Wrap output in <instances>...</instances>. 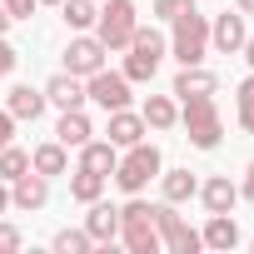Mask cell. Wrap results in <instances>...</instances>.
<instances>
[{
  "mask_svg": "<svg viewBox=\"0 0 254 254\" xmlns=\"http://www.w3.org/2000/svg\"><path fill=\"white\" fill-rule=\"evenodd\" d=\"M170 25H175L170 30V55L180 65H204V55H209V15H199L194 5H185Z\"/></svg>",
  "mask_w": 254,
  "mask_h": 254,
  "instance_id": "6da1fadb",
  "label": "cell"
},
{
  "mask_svg": "<svg viewBox=\"0 0 254 254\" xmlns=\"http://www.w3.org/2000/svg\"><path fill=\"white\" fill-rule=\"evenodd\" d=\"M130 55H125V80L130 85H145V80H155V70H160V60H165V50H170V40L155 30V25H135V35H130V45H125Z\"/></svg>",
  "mask_w": 254,
  "mask_h": 254,
  "instance_id": "7a4b0ae2",
  "label": "cell"
},
{
  "mask_svg": "<svg viewBox=\"0 0 254 254\" xmlns=\"http://www.w3.org/2000/svg\"><path fill=\"white\" fill-rule=\"evenodd\" d=\"M160 170H165V160H160V145H150V140H140V145H130L120 160H115V185L125 190V194H140L150 180H160Z\"/></svg>",
  "mask_w": 254,
  "mask_h": 254,
  "instance_id": "3957f363",
  "label": "cell"
},
{
  "mask_svg": "<svg viewBox=\"0 0 254 254\" xmlns=\"http://www.w3.org/2000/svg\"><path fill=\"white\" fill-rule=\"evenodd\" d=\"M120 244L130 254H160V229H155V204L130 194V204H120Z\"/></svg>",
  "mask_w": 254,
  "mask_h": 254,
  "instance_id": "277c9868",
  "label": "cell"
},
{
  "mask_svg": "<svg viewBox=\"0 0 254 254\" xmlns=\"http://www.w3.org/2000/svg\"><path fill=\"white\" fill-rule=\"evenodd\" d=\"M180 125H185L194 150H219V140H224V120H219L214 95H190L185 110H180Z\"/></svg>",
  "mask_w": 254,
  "mask_h": 254,
  "instance_id": "5b68a950",
  "label": "cell"
},
{
  "mask_svg": "<svg viewBox=\"0 0 254 254\" xmlns=\"http://www.w3.org/2000/svg\"><path fill=\"white\" fill-rule=\"evenodd\" d=\"M140 25V10H135V0H100V15H95V35L105 50H125L130 45Z\"/></svg>",
  "mask_w": 254,
  "mask_h": 254,
  "instance_id": "8992f818",
  "label": "cell"
},
{
  "mask_svg": "<svg viewBox=\"0 0 254 254\" xmlns=\"http://www.w3.org/2000/svg\"><path fill=\"white\" fill-rule=\"evenodd\" d=\"M155 229H160V249H170V254H194V249H204V244H199V229H190L185 214H180L170 199L155 204Z\"/></svg>",
  "mask_w": 254,
  "mask_h": 254,
  "instance_id": "52a82bcc",
  "label": "cell"
},
{
  "mask_svg": "<svg viewBox=\"0 0 254 254\" xmlns=\"http://www.w3.org/2000/svg\"><path fill=\"white\" fill-rule=\"evenodd\" d=\"M105 45H100V35H90V30H75V40L65 45V70L70 75H80V80H90L95 70H105Z\"/></svg>",
  "mask_w": 254,
  "mask_h": 254,
  "instance_id": "ba28073f",
  "label": "cell"
},
{
  "mask_svg": "<svg viewBox=\"0 0 254 254\" xmlns=\"http://www.w3.org/2000/svg\"><path fill=\"white\" fill-rule=\"evenodd\" d=\"M85 100H95L105 115L110 110H125V105H130V80H125L120 70H95L85 80Z\"/></svg>",
  "mask_w": 254,
  "mask_h": 254,
  "instance_id": "9c48e42d",
  "label": "cell"
},
{
  "mask_svg": "<svg viewBox=\"0 0 254 254\" xmlns=\"http://www.w3.org/2000/svg\"><path fill=\"white\" fill-rule=\"evenodd\" d=\"M244 35H249V25H244L239 10H219L209 20V50H219V55H239L244 50Z\"/></svg>",
  "mask_w": 254,
  "mask_h": 254,
  "instance_id": "30bf717a",
  "label": "cell"
},
{
  "mask_svg": "<svg viewBox=\"0 0 254 254\" xmlns=\"http://www.w3.org/2000/svg\"><path fill=\"white\" fill-rule=\"evenodd\" d=\"M105 135H110V145H115V150H130V145H140V140H145V115H135L130 105H125V110H110Z\"/></svg>",
  "mask_w": 254,
  "mask_h": 254,
  "instance_id": "8fae6325",
  "label": "cell"
},
{
  "mask_svg": "<svg viewBox=\"0 0 254 254\" xmlns=\"http://www.w3.org/2000/svg\"><path fill=\"white\" fill-rule=\"evenodd\" d=\"M45 105H55V110H80V105H85V80L70 75V70L50 75V80H45Z\"/></svg>",
  "mask_w": 254,
  "mask_h": 254,
  "instance_id": "7c38bea8",
  "label": "cell"
},
{
  "mask_svg": "<svg viewBox=\"0 0 254 254\" xmlns=\"http://www.w3.org/2000/svg\"><path fill=\"white\" fill-rule=\"evenodd\" d=\"M45 199H50V180L45 175H35V170H25L20 180H10V204L15 209H45Z\"/></svg>",
  "mask_w": 254,
  "mask_h": 254,
  "instance_id": "4fadbf2b",
  "label": "cell"
},
{
  "mask_svg": "<svg viewBox=\"0 0 254 254\" xmlns=\"http://www.w3.org/2000/svg\"><path fill=\"white\" fill-rule=\"evenodd\" d=\"M199 204H204L209 214H234V204H239V185H234L229 175H209V180L199 185Z\"/></svg>",
  "mask_w": 254,
  "mask_h": 254,
  "instance_id": "5bb4252c",
  "label": "cell"
},
{
  "mask_svg": "<svg viewBox=\"0 0 254 254\" xmlns=\"http://www.w3.org/2000/svg\"><path fill=\"white\" fill-rule=\"evenodd\" d=\"M85 234H90L95 244H115V239H120V209L105 204V199H95L90 214H85Z\"/></svg>",
  "mask_w": 254,
  "mask_h": 254,
  "instance_id": "9a60e30c",
  "label": "cell"
},
{
  "mask_svg": "<svg viewBox=\"0 0 254 254\" xmlns=\"http://www.w3.org/2000/svg\"><path fill=\"white\" fill-rule=\"evenodd\" d=\"M55 140H60L65 150H80L85 140H95V125H90L85 105H80V110H60V125H55Z\"/></svg>",
  "mask_w": 254,
  "mask_h": 254,
  "instance_id": "2e32d148",
  "label": "cell"
},
{
  "mask_svg": "<svg viewBox=\"0 0 254 254\" xmlns=\"http://www.w3.org/2000/svg\"><path fill=\"white\" fill-rule=\"evenodd\" d=\"M30 170H35V175H45V180L70 175V150H65L60 140H45V145H35V150H30Z\"/></svg>",
  "mask_w": 254,
  "mask_h": 254,
  "instance_id": "e0dca14e",
  "label": "cell"
},
{
  "mask_svg": "<svg viewBox=\"0 0 254 254\" xmlns=\"http://www.w3.org/2000/svg\"><path fill=\"white\" fill-rule=\"evenodd\" d=\"M199 244L214 249V254H229V249L239 244V224H234V214H209V224L199 229Z\"/></svg>",
  "mask_w": 254,
  "mask_h": 254,
  "instance_id": "ac0fdd59",
  "label": "cell"
},
{
  "mask_svg": "<svg viewBox=\"0 0 254 254\" xmlns=\"http://www.w3.org/2000/svg\"><path fill=\"white\" fill-rule=\"evenodd\" d=\"M219 90V80L204 70V65H180V75H175V95L180 100H190V95H214Z\"/></svg>",
  "mask_w": 254,
  "mask_h": 254,
  "instance_id": "d6986e66",
  "label": "cell"
},
{
  "mask_svg": "<svg viewBox=\"0 0 254 254\" xmlns=\"http://www.w3.org/2000/svg\"><path fill=\"white\" fill-rule=\"evenodd\" d=\"M5 110H10L15 120H30V125H35V120L45 115V90H30V85H15V90L5 95Z\"/></svg>",
  "mask_w": 254,
  "mask_h": 254,
  "instance_id": "ffe728a7",
  "label": "cell"
},
{
  "mask_svg": "<svg viewBox=\"0 0 254 254\" xmlns=\"http://www.w3.org/2000/svg\"><path fill=\"white\" fill-rule=\"evenodd\" d=\"M115 160H120V150L110 145V140H85L80 145V170H95V175H115Z\"/></svg>",
  "mask_w": 254,
  "mask_h": 254,
  "instance_id": "44dd1931",
  "label": "cell"
},
{
  "mask_svg": "<svg viewBox=\"0 0 254 254\" xmlns=\"http://www.w3.org/2000/svg\"><path fill=\"white\" fill-rule=\"evenodd\" d=\"M140 115H145V130H160V135H165V130H175V125H180V105H175L170 95H150Z\"/></svg>",
  "mask_w": 254,
  "mask_h": 254,
  "instance_id": "7402d4cb",
  "label": "cell"
},
{
  "mask_svg": "<svg viewBox=\"0 0 254 254\" xmlns=\"http://www.w3.org/2000/svg\"><path fill=\"white\" fill-rule=\"evenodd\" d=\"M160 194H165L170 204H185V199L199 194V180H194L190 170H160Z\"/></svg>",
  "mask_w": 254,
  "mask_h": 254,
  "instance_id": "603a6c76",
  "label": "cell"
},
{
  "mask_svg": "<svg viewBox=\"0 0 254 254\" xmlns=\"http://www.w3.org/2000/svg\"><path fill=\"white\" fill-rule=\"evenodd\" d=\"M95 15H100V0H60V20L70 30H95Z\"/></svg>",
  "mask_w": 254,
  "mask_h": 254,
  "instance_id": "cb8c5ba5",
  "label": "cell"
},
{
  "mask_svg": "<svg viewBox=\"0 0 254 254\" xmlns=\"http://www.w3.org/2000/svg\"><path fill=\"white\" fill-rule=\"evenodd\" d=\"M100 194H105V175H95V170H75V175H70V199L95 204Z\"/></svg>",
  "mask_w": 254,
  "mask_h": 254,
  "instance_id": "d4e9b609",
  "label": "cell"
},
{
  "mask_svg": "<svg viewBox=\"0 0 254 254\" xmlns=\"http://www.w3.org/2000/svg\"><path fill=\"white\" fill-rule=\"evenodd\" d=\"M234 115H239V130L254 135V70L239 80V95H234Z\"/></svg>",
  "mask_w": 254,
  "mask_h": 254,
  "instance_id": "484cf974",
  "label": "cell"
},
{
  "mask_svg": "<svg viewBox=\"0 0 254 254\" xmlns=\"http://www.w3.org/2000/svg\"><path fill=\"white\" fill-rule=\"evenodd\" d=\"M25 170H30V155H25L20 145H5V150H0V180H5V185L20 180Z\"/></svg>",
  "mask_w": 254,
  "mask_h": 254,
  "instance_id": "4316f807",
  "label": "cell"
},
{
  "mask_svg": "<svg viewBox=\"0 0 254 254\" xmlns=\"http://www.w3.org/2000/svg\"><path fill=\"white\" fill-rule=\"evenodd\" d=\"M50 244H55V254H90V249H95V239H90L85 229H60Z\"/></svg>",
  "mask_w": 254,
  "mask_h": 254,
  "instance_id": "83f0119b",
  "label": "cell"
},
{
  "mask_svg": "<svg viewBox=\"0 0 254 254\" xmlns=\"http://www.w3.org/2000/svg\"><path fill=\"white\" fill-rule=\"evenodd\" d=\"M20 244H25V239H20V229L0 219V254H20Z\"/></svg>",
  "mask_w": 254,
  "mask_h": 254,
  "instance_id": "f1b7e54d",
  "label": "cell"
},
{
  "mask_svg": "<svg viewBox=\"0 0 254 254\" xmlns=\"http://www.w3.org/2000/svg\"><path fill=\"white\" fill-rule=\"evenodd\" d=\"M15 60H20V50H15V45H10L5 35H0V80H5V75L15 70Z\"/></svg>",
  "mask_w": 254,
  "mask_h": 254,
  "instance_id": "f546056e",
  "label": "cell"
},
{
  "mask_svg": "<svg viewBox=\"0 0 254 254\" xmlns=\"http://www.w3.org/2000/svg\"><path fill=\"white\" fill-rule=\"evenodd\" d=\"M35 5H40V0H5L10 20H30V15H35Z\"/></svg>",
  "mask_w": 254,
  "mask_h": 254,
  "instance_id": "4dcf8cb0",
  "label": "cell"
},
{
  "mask_svg": "<svg viewBox=\"0 0 254 254\" xmlns=\"http://www.w3.org/2000/svg\"><path fill=\"white\" fill-rule=\"evenodd\" d=\"M185 5H190V0H155V15H160V20H175Z\"/></svg>",
  "mask_w": 254,
  "mask_h": 254,
  "instance_id": "1f68e13d",
  "label": "cell"
},
{
  "mask_svg": "<svg viewBox=\"0 0 254 254\" xmlns=\"http://www.w3.org/2000/svg\"><path fill=\"white\" fill-rule=\"evenodd\" d=\"M10 140H15V115H10V110H0V150H5Z\"/></svg>",
  "mask_w": 254,
  "mask_h": 254,
  "instance_id": "d6a6232c",
  "label": "cell"
},
{
  "mask_svg": "<svg viewBox=\"0 0 254 254\" xmlns=\"http://www.w3.org/2000/svg\"><path fill=\"white\" fill-rule=\"evenodd\" d=\"M239 199H249V204H254V165L244 170V185H239Z\"/></svg>",
  "mask_w": 254,
  "mask_h": 254,
  "instance_id": "836d02e7",
  "label": "cell"
},
{
  "mask_svg": "<svg viewBox=\"0 0 254 254\" xmlns=\"http://www.w3.org/2000/svg\"><path fill=\"white\" fill-rule=\"evenodd\" d=\"M244 60H249V70H254V35H244V50H239Z\"/></svg>",
  "mask_w": 254,
  "mask_h": 254,
  "instance_id": "e575fe53",
  "label": "cell"
},
{
  "mask_svg": "<svg viewBox=\"0 0 254 254\" xmlns=\"http://www.w3.org/2000/svg\"><path fill=\"white\" fill-rule=\"evenodd\" d=\"M10 25H15V20H10V10H5V0H0V35H5Z\"/></svg>",
  "mask_w": 254,
  "mask_h": 254,
  "instance_id": "d590c367",
  "label": "cell"
},
{
  "mask_svg": "<svg viewBox=\"0 0 254 254\" xmlns=\"http://www.w3.org/2000/svg\"><path fill=\"white\" fill-rule=\"evenodd\" d=\"M5 209H10V185L0 180V214H5Z\"/></svg>",
  "mask_w": 254,
  "mask_h": 254,
  "instance_id": "8d00e7d4",
  "label": "cell"
},
{
  "mask_svg": "<svg viewBox=\"0 0 254 254\" xmlns=\"http://www.w3.org/2000/svg\"><path fill=\"white\" fill-rule=\"evenodd\" d=\"M234 10L239 15H254V0H234Z\"/></svg>",
  "mask_w": 254,
  "mask_h": 254,
  "instance_id": "74e56055",
  "label": "cell"
},
{
  "mask_svg": "<svg viewBox=\"0 0 254 254\" xmlns=\"http://www.w3.org/2000/svg\"><path fill=\"white\" fill-rule=\"evenodd\" d=\"M40 5H60V0H40Z\"/></svg>",
  "mask_w": 254,
  "mask_h": 254,
  "instance_id": "f35d334b",
  "label": "cell"
}]
</instances>
